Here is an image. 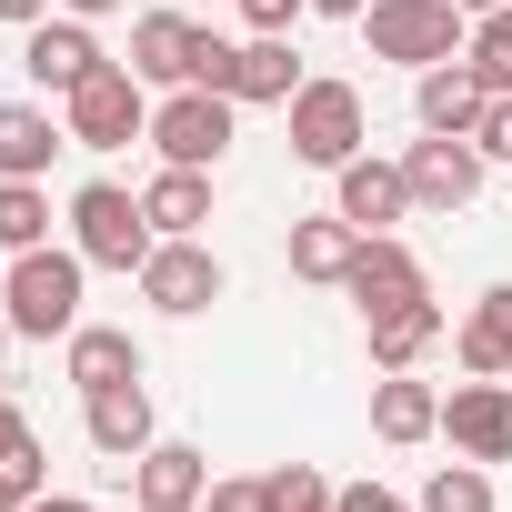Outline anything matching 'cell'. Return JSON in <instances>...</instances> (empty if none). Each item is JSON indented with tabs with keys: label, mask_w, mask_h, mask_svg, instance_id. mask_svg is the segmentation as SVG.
I'll use <instances>...</instances> for the list:
<instances>
[{
	"label": "cell",
	"mask_w": 512,
	"mask_h": 512,
	"mask_svg": "<svg viewBox=\"0 0 512 512\" xmlns=\"http://www.w3.org/2000/svg\"><path fill=\"white\" fill-rule=\"evenodd\" d=\"M81 251H11V282H0V312H11L21 342H71L81 332Z\"/></svg>",
	"instance_id": "obj_1"
},
{
	"label": "cell",
	"mask_w": 512,
	"mask_h": 512,
	"mask_svg": "<svg viewBox=\"0 0 512 512\" xmlns=\"http://www.w3.org/2000/svg\"><path fill=\"white\" fill-rule=\"evenodd\" d=\"M151 211H141V191H121V181H91V191H71V251L91 272H141L151 262Z\"/></svg>",
	"instance_id": "obj_2"
},
{
	"label": "cell",
	"mask_w": 512,
	"mask_h": 512,
	"mask_svg": "<svg viewBox=\"0 0 512 512\" xmlns=\"http://www.w3.org/2000/svg\"><path fill=\"white\" fill-rule=\"evenodd\" d=\"M61 121H71L81 151H131V141H151V81H141L131 61H101V71L61 101Z\"/></svg>",
	"instance_id": "obj_3"
},
{
	"label": "cell",
	"mask_w": 512,
	"mask_h": 512,
	"mask_svg": "<svg viewBox=\"0 0 512 512\" xmlns=\"http://www.w3.org/2000/svg\"><path fill=\"white\" fill-rule=\"evenodd\" d=\"M362 41H372V61L432 71V61H462L472 21L452 11V0H372V11H362Z\"/></svg>",
	"instance_id": "obj_4"
},
{
	"label": "cell",
	"mask_w": 512,
	"mask_h": 512,
	"mask_svg": "<svg viewBox=\"0 0 512 512\" xmlns=\"http://www.w3.org/2000/svg\"><path fill=\"white\" fill-rule=\"evenodd\" d=\"M362 141H372V111H362L352 81H302L292 91V161L342 171V161H362Z\"/></svg>",
	"instance_id": "obj_5"
},
{
	"label": "cell",
	"mask_w": 512,
	"mask_h": 512,
	"mask_svg": "<svg viewBox=\"0 0 512 512\" xmlns=\"http://www.w3.org/2000/svg\"><path fill=\"white\" fill-rule=\"evenodd\" d=\"M231 91H171V101H151V151L171 161V171H211L221 151H231Z\"/></svg>",
	"instance_id": "obj_6"
},
{
	"label": "cell",
	"mask_w": 512,
	"mask_h": 512,
	"mask_svg": "<svg viewBox=\"0 0 512 512\" xmlns=\"http://www.w3.org/2000/svg\"><path fill=\"white\" fill-rule=\"evenodd\" d=\"M482 171H492V161H482V151H472L462 131H422V141L402 151V181H412V211H442V221L482 201Z\"/></svg>",
	"instance_id": "obj_7"
},
{
	"label": "cell",
	"mask_w": 512,
	"mask_h": 512,
	"mask_svg": "<svg viewBox=\"0 0 512 512\" xmlns=\"http://www.w3.org/2000/svg\"><path fill=\"white\" fill-rule=\"evenodd\" d=\"M131 282H141V302L171 312V322H191V312H211V302L231 292V272L211 262V241H151V262H141Z\"/></svg>",
	"instance_id": "obj_8"
},
{
	"label": "cell",
	"mask_w": 512,
	"mask_h": 512,
	"mask_svg": "<svg viewBox=\"0 0 512 512\" xmlns=\"http://www.w3.org/2000/svg\"><path fill=\"white\" fill-rule=\"evenodd\" d=\"M442 442L462 462H512V382H492V372L452 382L442 392Z\"/></svg>",
	"instance_id": "obj_9"
},
{
	"label": "cell",
	"mask_w": 512,
	"mask_h": 512,
	"mask_svg": "<svg viewBox=\"0 0 512 512\" xmlns=\"http://www.w3.org/2000/svg\"><path fill=\"white\" fill-rule=\"evenodd\" d=\"M342 292H352V302H362V322H372V312H392V302H422L432 282H422V262H412V241H402V231H362Z\"/></svg>",
	"instance_id": "obj_10"
},
{
	"label": "cell",
	"mask_w": 512,
	"mask_h": 512,
	"mask_svg": "<svg viewBox=\"0 0 512 512\" xmlns=\"http://www.w3.org/2000/svg\"><path fill=\"white\" fill-rule=\"evenodd\" d=\"M81 432H91V452L101 462H141L151 442H161V422H151V392L141 382H111V392H81Z\"/></svg>",
	"instance_id": "obj_11"
},
{
	"label": "cell",
	"mask_w": 512,
	"mask_h": 512,
	"mask_svg": "<svg viewBox=\"0 0 512 512\" xmlns=\"http://www.w3.org/2000/svg\"><path fill=\"white\" fill-rule=\"evenodd\" d=\"M21 71H31L41 91H61V101H71V91L101 71V41H91V21H71V11H61V21H31V41H21Z\"/></svg>",
	"instance_id": "obj_12"
},
{
	"label": "cell",
	"mask_w": 512,
	"mask_h": 512,
	"mask_svg": "<svg viewBox=\"0 0 512 512\" xmlns=\"http://www.w3.org/2000/svg\"><path fill=\"white\" fill-rule=\"evenodd\" d=\"M332 211H342L352 231H392V221L412 211L402 161H372V151H362V161H342V171H332Z\"/></svg>",
	"instance_id": "obj_13"
},
{
	"label": "cell",
	"mask_w": 512,
	"mask_h": 512,
	"mask_svg": "<svg viewBox=\"0 0 512 512\" xmlns=\"http://www.w3.org/2000/svg\"><path fill=\"white\" fill-rule=\"evenodd\" d=\"M201 492H211V452H191V442H151L131 462V502L141 512H201Z\"/></svg>",
	"instance_id": "obj_14"
},
{
	"label": "cell",
	"mask_w": 512,
	"mask_h": 512,
	"mask_svg": "<svg viewBox=\"0 0 512 512\" xmlns=\"http://www.w3.org/2000/svg\"><path fill=\"white\" fill-rule=\"evenodd\" d=\"M302 81H312V71L292 61V31H251L241 61H231V101H251V111H292Z\"/></svg>",
	"instance_id": "obj_15"
},
{
	"label": "cell",
	"mask_w": 512,
	"mask_h": 512,
	"mask_svg": "<svg viewBox=\"0 0 512 512\" xmlns=\"http://www.w3.org/2000/svg\"><path fill=\"white\" fill-rule=\"evenodd\" d=\"M51 151H71V121H51V101H0V181H51Z\"/></svg>",
	"instance_id": "obj_16"
},
{
	"label": "cell",
	"mask_w": 512,
	"mask_h": 512,
	"mask_svg": "<svg viewBox=\"0 0 512 512\" xmlns=\"http://www.w3.org/2000/svg\"><path fill=\"white\" fill-rule=\"evenodd\" d=\"M191 51H201V21H181V11H141L131 21V71L151 91H191Z\"/></svg>",
	"instance_id": "obj_17"
},
{
	"label": "cell",
	"mask_w": 512,
	"mask_h": 512,
	"mask_svg": "<svg viewBox=\"0 0 512 512\" xmlns=\"http://www.w3.org/2000/svg\"><path fill=\"white\" fill-rule=\"evenodd\" d=\"M442 332H452V312H442L432 292H422V302H392V312H372V322H362V342H372V372H412V362H422Z\"/></svg>",
	"instance_id": "obj_18"
},
{
	"label": "cell",
	"mask_w": 512,
	"mask_h": 512,
	"mask_svg": "<svg viewBox=\"0 0 512 512\" xmlns=\"http://www.w3.org/2000/svg\"><path fill=\"white\" fill-rule=\"evenodd\" d=\"M452 362H462V372H492V382L512 372V282H492V292L462 312V332H452Z\"/></svg>",
	"instance_id": "obj_19"
},
{
	"label": "cell",
	"mask_w": 512,
	"mask_h": 512,
	"mask_svg": "<svg viewBox=\"0 0 512 512\" xmlns=\"http://www.w3.org/2000/svg\"><path fill=\"white\" fill-rule=\"evenodd\" d=\"M372 432H382V442H432V432H442V392L412 382V372H382V382H372Z\"/></svg>",
	"instance_id": "obj_20"
},
{
	"label": "cell",
	"mask_w": 512,
	"mask_h": 512,
	"mask_svg": "<svg viewBox=\"0 0 512 512\" xmlns=\"http://www.w3.org/2000/svg\"><path fill=\"white\" fill-rule=\"evenodd\" d=\"M482 101H492V91H482V81H472L462 61H432V71H422V91H412V111H422V131H462V141H472V121H482Z\"/></svg>",
	"instance_id": "obj_21"
},
{
	"label": "cell",
	"mask_w": 512,
	"mask_h": 512,
	"mask_svg": "<svg viewBox=\"0 0 512 512\" xmlns=\"http://www.w3.org/2000/svg\"><path fill=\"white\" fill-rule=\"evenodd\" d=\"M141 211H151L161 241H201V221H211V171H171V161H161V181L141 191Z\"/></svg>",
	"instance_id": "obj_22"
},
{
	"label": "cell",
	"mask_w": 512,
	"mask_h": 512,
	"mask_svg": "<svg viewBox=\"0 0 512 512\" xmlns=\"http://www.w3.org/2000/svg\"><path fill=\"white\" fill-rule=\"evenodd\" d=\"M71 382H81V392L141 382V342H131L121 322H81V332H71Z\"/></svg>",
	"instance_id": "obj_23"
},
{
	"label": "cell",
	"mask_w": 512,
	"mask_h": 512,
	"mask_svg": "<svg viewBox=\"0 0 512 512\" xmlns=\"http://www.w3.org/2000/svg\"><path fill=\"white\" fill-rule=\"evenodd\" d=\"M352 251H362V231H352L342 211H322V221H292V272H302V282H332V292H342Z\"/></svg>",
	"instance_id": "obj_24"
},
{
	"label": "cell",
	"mask_w": 512,
	"mask_h": 512,
	"mask_svg": "<svg viewBox=\"0 0 512 512\" xmlns=\"http://www.w3.org/2000/svg\"><path fill=\"white\" fill-rule=\"evenodd\" d=\"M462 71H472V81H482L492 101L512 91V0H502V11H482V21H472V41H462Z\"/></svg>",
	"instance_id": "obj_25"
},
{
	"label": "cell",
	"mask_w": 512,
	"mask_h": 512,
	"mask_svg": "<svg viewBox=\"0 0 512 512\" xmlns=\"http://www.w3.org/2000/svg\"><path fill=\"white\" fill-rule=\"evenodd\" d=\"M51 241V191L41 181H0V251H41Z\"/></svg>",
	"instance_id": "obj_26"
},
{
	"label": "cell",
	"mask_w": 512,
	"mask_h": 512,
	"mask_svg": "<svg viewBox=\"0 0 512 512\" xmlns=\"http://www.w3.org/2000/svg\"><path fill=\"white\" fill-rule=\"evenodd\" d=\"M422 512H492V472L452 452V462H442V472L422 482Z\"/></svg>",
	"instance_id": "obj_27"
},
{
	"label": "cell",
	"mask_w": 512,
	"mask_h": 512,
	"mask_svg": "<svg viewBox=\"0 0 512 512\" xmlns=\"http://www.w3.org/2000/svg\"><path fill=\"white\" fill-rule=\"evenodd\" d=\"M262 512H332V482L312 462H272L262 472Z\"/></svg>",
	"instance_id": "obj_28"
},
{
	"label": "cell",
	"mask_w": 512,
	"mask_h": 512,
	"mask_svg": "<svg viewBox=\"0 0 512 512\" xmlns=\"http://www.w3.org/2000/svg\"><path fill=\"white\" fill-rule=\"evenodd\" d=\"M0 472H11L21 492H41V432H31L11 402H0Z\"/></svg>",
	"instance_id": "obj_29"
},
{
	"label": "cell",
	"mask_w": 512,
	"mask_h": 512,
	"mask_svg": "<svg viewBox=\"0 0 512 512\" xmlns=\"http://www.w3.org/2000/svg\"><path fill=\"white\" fill-rule=\"evenodd\" d=\"M231 61H241V41L201 31V51H191V91H231Z\"/></svg>",
	"instance_id": "obj_30"
},
{
	"label": "cell",
	"mask_w": 512,
	"mask_h": 512,
	"mask_svg": "<svg viewBox=\"0 0 512 512\" xmlns=\"http://www.w3.org/2000/svg\"><path fill=\"white\" fill-rule=\"evenodd\" d=\"M201 512H262V472H211Z\"/></svg>",
	"instance_id": "obj_31"
},
{
	"label": "cell",
	"mask_w": 512,
	"mask_h": 512,
	"mask_svg": "<svg viewBox=\"0 0 512 512\" xmlns=\"http://www.w3.org/2000/svg\"><path fill=\"white\" fill-rule=\"evenodd\" d=\"M472 151H482V161H512V91H502V101H482V121H472Z\"/></svg>",
	"instance_id": "obj_32"
},
{
	"label": "cell",
	"mask_w": 512,
	"mask_h": 512,
	"mask_svg": "<svg viewBox=\"0 0 512 512\" xmlns=\"http://www.w3.org/2000/svg\"><path fill=\"white\" fill-rule=\"evenodd\" d=\"M332 512H422V502H402V492H382V482H342Z\"/></svg>",
	"instance_id": "obj_33"
},
{
	"label": "cell",
	"mask_w": 512,
	"mask_h": 512,
	"mask_svg": "<svg viewBox=\"0 0 512 512\" xmlns=\"http://www.w3.org/2000/svg\"><path fill=\"white\" fill-rule=\"evenodd\" d=\"M302 11H312V0H241V21H251V31H292Z\"/></svg>",
	"instance_id": "obj_34"
},
{
	"label": "cell",
	"mask_w": 512,
	"mask_h": 512,
	"mask_svg": "<svg viewBox=\"0 0 512 512\" xmlns=\"http://www.w3.org/2000/svg\"><path fill=\"white\" fill-rule=\"evenodd\" d=\"M61 11V0H0V21H11V31H31V21H51Z\"/></svg>",
	"instance_id": "obj_35"
},
{
	"label": "cell",
	"mask_w": 512,
	"mask_h": 512,
	"mask_svg": "<svg viewBox=\"0 0 512 512\" xmlns=\"http://www.w3.org/2000/svg\"><path fill=\"white\" fill-rule=\"evenodd\" d=\"M21 512H91V502H81V492H31Z\"/></svg>",
	"instance_id": "obj_36"
},
{
	"label": "cell",
	"mask_w": 512,
	"mask_h": 512,
	"mask_svg": "<svg viewBox=\"0 0 512 512\" xmlns=\"http://www.w3.org/2000/svg\"><path fill=\"white\" fill-rule=\"evenodd\" d=\"M312 11H322V21H362V11H372V0H312Z\"/></svg>",
	"instance_id": "obj_37"
},
{
	"label": "cell",
	"mask_w": 512,
	"mask_h": 512,
	"mask_svg": "<svg viewBox=\"0 0 512 512\" xmlns=\"http://www.w3.org/2000/svg\"><path fill=\"white\" fill-rule=\"evenodd\" d=\"M61 11H71V21H111V11H121V0H61Z\"/></svg>",
	"instance_id": "obj_38"
},
{
	"label": "cell",
	"mask_w": 512,
	"mask_h": 512,
	"mask_svg": "<svg viewBox=\"0 0 512 512\" xmlns=\"http://www.w3.org/2000/svg\"><path fill=\"white\" fill-rule=\"evenodd\" d=\"M21 502H31V492H21V482H11V472H0V512H21Z\"/></svg>",
	"instance_id": "obj_39"
},
{
	"label": "cell",
	"mask_w": 512,
	"mask_h": 512,
	"mask_svg": "<svg viewBox=\"0 0 512 512\" xmlns=\"http://www.w3.org/2000/svg\"><path fill=\"white\" fill-rule=\"evenodd\" d=\"M452 11H462V21H482V11H502V0H452Z\"/></svg>",
	"instance_id": "obj_40"
},
{
	"label": "cell",
	"mask_w": 512,
	"mask_h": 512,
	"mask_svg": "<svg viewBox=\"0 0 512 512\" xmlns=\"http://www.w3.org/2000/svg\"><path fill=\"white\" fill-rule=\"evenodd\" d=\"M11 342H21V332H11V312H0V352H11Z\"/></svg>",
	"instance_id": "obj_41"
}]
</instances>
